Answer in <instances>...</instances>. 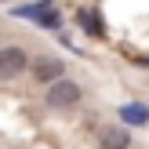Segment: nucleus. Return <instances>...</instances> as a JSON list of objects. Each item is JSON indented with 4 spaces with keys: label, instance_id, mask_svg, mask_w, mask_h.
<instances>
[{
    "label": "nucleus",
    "instance_id": "1",
    "mask_svg": "<svg viewBox=\"0 0 149 149\" xmlns=\"http://www.w3.org/2000/svg\"><path fill=\"white\" fill-rule=\"evenodd\" d=\"M80 102V84L77 80H55V84L47 87V106L51 109H69V106H77Z\"/></svg>",
    "mask_w": 149,
    "mask_h": 149
},
{
    "label": "nucleus",
    "instance_id": "2",
    "mask_svg": "<svg viewBox=\"0 0 149 149\" xmlns=\"http://www.w3.org/2000/svg\"><path fill=\"white\" fill-rule=\"evenodd\" d=\"M29 65V55L22 47H4L0 51V80H18Z\"/></svg>",
    "mask_w": 149,
    "mask_h": 149
},
{
    "label": "nucleus",
    "instance_id": "3",
    "mask_svg": "<svg viewBox=\"0 0 149 149\" xmlns=\"http://www.w3.org/2000/svg\"><path fill=\"white\" fill-rule=\"evenodd\" d=\"M33 80H36V84H55V80H62V62L44 55L40 62L33 65Z\"/></svg>",
    "mask_w": 149,
    "mask_h": 149
},
{
    "label": "nucleus",
    "instance_id": "4",
    "mask_svg": "<svg viewBox=\"0 0 149 149\" xmlns=\"http://www.w3.org/2000/svg\"><path fill=\"white\" fill-rule=\"evenodd\" d=\"M98 142H102V149H127V146H131V135H127L124 127H106Z\"/></svg>",
    "mask_w": 149,
    "mask_h": 149
},
{
    "label": "nucleus",
    "instance_id": "5",
    "mask_svg": "<svg viewBox=\"0 0 149 149\" xmlns=\"http://www.w3.org/2000/svg\"><path fill=\"white\" fill-rule=\"evenodd\" d=\"M77 22H84V29L91 36H102L106 29H102V18H98V11H91V7H77Z\"/></svg>",
    "mask_w": 149,
    "mask_h": 149
},
{
    "label": "nucleus",
    "instance_id": "6",
    "mask_svg": "<svg viewBox=\"0 0 149 149\" xmlns=\"http://www.w3.org/2000/svg\"><path fill=\"white\" fill-rule=\"evenodd\" d=\"M120 116H124L127 124H146V120H149V109L142 106V102H127V106L120 109Z\"/></svg>",
    "mask_w": 149,
    "mask_h": 149
},
{
    "label": "nucleus",
    "instance_id": "7",
    "mask_svg": "<svg viewBox=\"0 0 149 149\" xmlns=\"http://www.w3.org/2000/svg\"><path fill=\"white\" fill-rule=\"evenodd\" d=\"M0 4H7V0H0Z\"/></svg>",
    "mask_w": 149,
    "mask_h": 149
}]
</instances>
